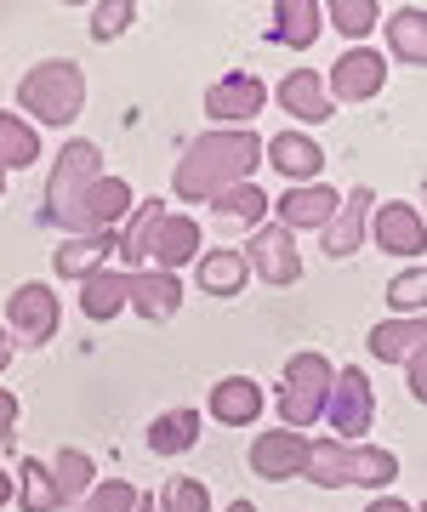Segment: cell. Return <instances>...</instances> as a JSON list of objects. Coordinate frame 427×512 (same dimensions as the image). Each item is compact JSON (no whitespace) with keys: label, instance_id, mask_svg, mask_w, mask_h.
Masks as SVG:
<instances>
[{"label":"cell","instance_id":"1","mask_svg":"<svg viewBox=\"0 0 427 512\" xmlns=\"http://www.w3.org/2000/svg\"><path fill=\"white\" fill-rule=\"evenodd\" d=\"M257 160H262V143L251 131H205V137L188 143L183 165H177V194H183L188 205L217 200L223 188L245 183V177L257 171Z\"/></svg>","mask_w":427,"mask_h":512},{"label":"cell","instance_id":"2","mask_svg":"<svg viewBox=\"0 0 427 512\" xmlns=\"http://www.w3.org/2000/svg\"><path fill=\"white\" fill-rule=\"evenodd\" d=\"M18 103L35 120H46V126H69L80 114V103H86V80H80V69L69 57H52V63H35V69L23 74Z\"/></svg>","mask_w":427,"mask_h":512},{"label":"cell","instance_id":"3","mask_svg":"<svg viewBox=\"0 0 427 512\" xmlns=\"http://www.w3.org/2000/svg\"><path fill=\"white\" fill-rule=\"evenodd\" d=\"M97 160H103V154H97V143H69L63 154H57L52 183H46V222H57V228H75L86 188L103 177V171H97Z\"/></svg>","mask_w":427,"mask_h":512},{"label":"cell","instance_id":"4","mask_svg":"<svg viewBox=\"0 0 427 512\" xmlns=\"http://www.w3.org/2000/svg\"><path fill=\"white\" fill-rule=\"evenodd\" d=\"M331 382L336 370L319 359V353H297L291 365H285V387H279V416L285 427L297 433V427H314L325 416V399H331Z\"/></svg>","mask_w":427,"mask_h":512},{"label":"cell","instance_id":"5","mask_svg":"<svg viewBox=\"0 0 427 512\" xmlns=\"http://www.w3.org/2000/svg\"><path fill=\"white\" fill-rule=\"evenodd\" d=\"M371 416H376V399H371L365 370H336L331 399H325V421L336 427V439L348 444V439H359V433H371Z\"/></svg>","mask_w":427,"mask_h":512},{"label":"cell","instance_id":"6","mask_svg":"<svg viewBox=\"0 0 427 512\" xmlns=\"http://www.w3.org/2000/svg\"><path fill=\"white\" fill-rule=\"evenodd\" d=\"M240 256H245V268H257L268 285H297V274H302L297 239L285 234L279 222H262L257 239H251V251H240Z\"/></svg>","mask_w":427,"mask_h":512},{"label":"cell","instance_id":"7","mask_svg":"<svg viewBox=\"0 0 427 512\" xmlns=\"http://www.w3.org/2000/svg\"><path fill=\"white\" fill-rule=\"evenodd\" d=\"M200 251V222L194 217H160L143 239V262H154V274H177L188 256Z\"/></svg>","mask_w":427,"mask_h":512},{"label":"cell","instance_id":"8","mask_svg":"<svg viewBox=\"0 0 427 512\" xmlns=\"http://www.w3.org/2000/svg\"><path fill=\"white\" fill-rule=\"evenodd\" d=\"M262 103H268V92H262L257 74H228V80H217V86L205 92V114H211L217 126H234V131H245V120L262 114Z\"/></svg>","mask_w":427,"mask_h":512},{"label":"cell","instance_id":"9","mask_svg":"<svg viewBox=\"0 0 427 512\" xmlns=\"http://www.w3.org/2000/svg\"><path fill=\"white\" fill-rule=\"evenodd\" d=\"M382 80H388V63H382L371 46H353V52L336 57V69H331V97H342V103H365V97L382 92Z\"/></svg>","mask_w":427,"mask_h":512},{"label":"cell","instance_id":"10","mask_svg":"<svg viewBox=\"0 0 427 512\" xmlns=\"http://www.w3.org/2000/svg\"><path fill=\"white\" fill-rule=\"evenodd\" d=\"M6 319H12V330H18L23 342H46V336L57 330V296H52V285H18L12 302H6Z\"/></svg>","mask_w":427,"mask_h":512},{"label":"cell","instance_id":"11","mask_svg":"<svg viewBox=\"0 0 427 512\" xmlns=\"http://www.w3.org/2000/svg\"><path fill=\"white\" fill-rule=\"evenodd\" d=\"M251 467H257V478H302V467H308V439L302 433H262L257 444H251Z\"/></svg>","mask_w":427,"mask_h":512},{"label":"cell","instance_id":"12","mask_svg":"<svg viewBox=\"0 0 427 512\" xmlns=\"http://www.w3.org/2000/svg\"><path fill=\"white\" fill-rule=\"evenodd\" d=\"M262 154H268V165H274L279 177H297V183H314L319 171H325V148L314 137H302V131H279Z\"/></svg>","mask_w":427,"mask_h":512},{"label":"cell","instance_id":"13","mask_svg":"<svg viewBox=\"0 0 427 512\" xmlns=\"http://www.w3.org/2000/svg\"><path fill=\"white\" fill-rule=\"evenodd\" d=\"M279 109L308 120V126H325L331 120V97H325V80L314 69H291L279 80Z\"/></svg>","mask_w":427,"mask_h":512},{"label":"cell","instance_id":"14","mask_svg":"<svg viewBox=\"0 0 427 512\" xmlns=\"http://www.w3.org/2000/svg\"><path fill=\"white\" fill-rule=\"evenodd\" d=\"M336 194L325 183H302V188H291L285 200H279V228L291 234V228H325V222L336 217Z\"/></svg>","mask_w":427,"mask_h":512},{"label":"cell","instance_id":"15","mask_svg":"<svg viewBox=\"0 0 427 512\" xmlns=\"http://www.w3.org/2000/svg\"><path fill=\"white\" fill-rule=\"evenodd\" d=\"M371 188H353L348 200L336 205V217L325 222V228H319V234H325V251L331 256H353L359 251V234H365V217H371Z\"/></svg>","mask_w":427,"mask_h":512},{"label":"cell","instance_id":"16","mask_svg":"<svg viewBox=\"0 0 427 512\" xmlns=\"http://www.w3.org/2000/svg\"><path fill=\"white\" fill-rule=\"evenodd\" d=\"M211 416L228 421V427H251L262 416V387L251 376H223L211 387Z\"/></svg>","mask_w":427,"mask_h":512},{"label":"cell","instance_id":"17","mask_svg":"<svg viewBox=\"0 0 427 512\" xmlns=\"http://www.w3.org/2000/svg\"><path fill=\"white\" fill-rule=\"evenodd\" d=\"M126 302L143 319H171V313L183 308V285H177V274H131V291H126Z\"/></svg>","mask_w":427,"mask_h":512},{"label":"cell","instance_id":"18","mask_svg":"<svg viewBox=\"0 0 427 512\" xmlns=\"http://www.w3.org/2000/svg\"><path fill=\"white\" fill-rule=\"evenodd\" d=\"M376 245L393 256H422V211L416 205H382L376 211Z\"/></svg>","mask_w":427,"mask_h":512},{"label":"cell","instance_id":"19","mask_svg":"<svg viewBox=\"0 0 427 512\" xmlns=\"http://www.w3.org/2000/svg\"><path fill=\"white\" fill-rule=\"evenodd\" d=\"M120 245V234H75L63 251H57V274L63 279H92L103 274V256Z\"/></svg>","mask_w":427,"mask_h":512},{"label":"cell","instance_id":"20","mask_svg":"<svg viewBox=\"0 0 427 512\" xmlns=\"http://www.w3.org/2000/svg\"><path fill=\"white\" fill-rule=\"evenodd\" d=\"M194 439H200V410H166V416L149 427V450L154 456H183V450H194Z\"/></svg>","mask_w":427,"mask_h":512},{"label":"cell","instance_id":"21","mask_svg":"<svg viewBox=\"0 0 427 512\" xmlns=\"http://www.w3.org/2000/svg\"><path fill=\"white\" fill-rule=\"evenodd\" d=\"M194 279H200L205 296H240L245 279H251V268H245L240 251H211V256H200V274Z\"/></svg>","mask_w":427,"mask_h":512},{"label":"cell","instance_id":"22","mask_svg":"<svg viewBox=\"0 0 427 512\" xmlns=\"http://www.w3.org/2000/svg\"><path fill=\"white\" fill-rule=\"evenodd\" d=\"M388 40H393V57H399V63L422 69V63H427V12H422V6H405V12H393Z\"/></svg>","mask_w":427,"mask_h":512},{"label":"cell","instance_id":"23","mask_svg":"<svg viewBox=\"0 0 427 512\" xmlns=\"http://www.w3.org/2000/svg\"><path fill=\"white\" fill-rule=\"evenodd\" d=\"M126 291H131V279L103 268V274L80 279V308H86V319H114V313L126 308Z\"/></svg>","mask_w":427,"mask_h":512},{"label":"cell","instance_id":"24","mask_svg":"<svg viewBox=\"0 0 427 512\" xmlns=\"http://www.w3.org/2000/svg\"><path fill=\"white\" fill-rule=\"evenodd\" d=\"M268 35L285 40V46H314L319 6H314V0H279V6H274V29H268Z\"/></svg>","mask_w":427,"mask_h":512},{"label":"cell","instance_id":"25","mask_svg":"<svg viewBox=\"0 0 427 512\" xmlns=\"http://www.w3.org/2000/svg\"><path fill=\"white\" fill-rule=\"evenodd\" d=\"M399 478V461L393 450H353L348 444V461H342V484H365V490H382Z\"/></svg>","mask_w":427,"mask_h":512},{"label":"cell","instance_id":"26","mask_svg":"<svg viewBox=\"0 0 427 512\" xmlns=\"http://www.w3.org/2000/svg\"><path fill=\"white\" fill-rule=\"evenodd\" d=\"M211 211H217V222H223V228H245V222L268 217V200H262V188L234 183V188H223V194L211 200Z\"/></svg>","mask_w":427,"mask_h":512},{"label":"cell","instance_id":"27","mask_svg":"<svg viewBox=\"0 0 427 512\" xmlns=\"http://www.w3.org/2000/svg\"><path fill=\"white\" fill-rule=\"evenodd\" d=\"M427 330L422 319H388V325L371 330V353L376 359H410V353H422Z\"/></svg>","mask_w":427,"mask_h":512},{"label":"cell","instance_id":"28","mask_svg":"<svg viewBox=\"0 0 427 512\" xmlns=\"http://www.w3.org/2000/svg\"><path fill=\"white\" fill-rule=\"evenodd\" d=\"M40 160V137L29 126H23L18 114H0V171L12 165V171H23V165Z\"/></svg>","mask_w":427,"mask_h":512},{"label":"cell","instance_id":"29","mask_svg":"<svg viewBox=\"0 0 427 512\" xmlns=\"http://www.w3.org/2000/svg\"><path fill=\"white\" fill-rule=\"evenodd\" d=\"M46 473L57 478V484H52V490H57V501H75V495H86V490H92L97 467H92V456H80V450H57V461L46 467Z\"/></svg>","mask_w":427,"mask_h":512},{"label":"cell","instance_id":"30","mask_svg":"<svg viewBox=\"0 0 427 512\" xmlns=\"http://www.w3.org/2000/svg\"><path fill=\"white\" fill-rule=\"evenodd\" d=\"M18 501H23V512H52L57 507V490H52L46 461H23L18 467Z\"/></svg>","mask_w":427,"mask_h":512},{"label":"cell","instance_id":"31","mask_svg":"<svg viewBox=\"0 0 427 512\" xmlns=\"http://www.w3.org/2000/svg\"><path fill=\"white\" fill-rule=\"evenodd\" d=\"M319 18H331L342 35H371L376 0H331V6H319Z\"/></svg>","mask_w":427,"mask_h":512},{"label":"cell","instance_id":"32","mask_svg":"<svg viewBox=\"0 0 427 512\" xmlns=\"http://www.w3.org/2000/svg\"><path fill=\"white\" fill-rule=\"evenodd\" d=\"M160 217H166V205H160V200H143V211L131 217V228L120 234V245H114V251L126 256V262H137V268H143V239H149V228H154Z\"/></svg>","mask_w":427,"mask_h":512},{"label":"cell","instance_id":"33","mask_svg":"<svg viewBox=\"0 0 427 512\" xmlns=\"http://www.w3.org/2000/svg\"><path fill=\"white\" fill-rule=\"evenodd\" d=\"M75 512H137V490H131V484H120V478H109V484L86 490V501H80Z\"/></svg>","mask_w":427,"mask_h":512},{"label":"cell","instance_id":"34","mask_svg":"<svg viewBox=\"0 0 427 512\" xmlns=\"http://www.w3.org/2000/svg\"><path fill=\"white\" fill-rule=\"evenodd\" d=\"M422 296H427V274H422V262H416V274H399L388 285V302L399 313H405V319H422Z\"/></svg>","mask_w":427,"mask_h":512},{"label":"cell","instance_id":"35","mask_svg":"<svg viewBox=\"0 0 427 512\" xmlns=\"http://www.w3.org/2000/svg\"><path fill=\"white\" fill-rule=\"evenodd\" d=\"M160 507L166 512H211V495H205L200 478H171L166 495H160Z\"/></svg>","mask_w":427,"mask_h":512},{"label":"cell","instance_id":"36","mask_svg":"<svg viewBox=\"0 0 427 512\" xmlns=\"http://www.w3.org/2000/svg\"><path fill=\"white\" fill-rule=\"evenodd\" d=\"M131 18H137V6H131V0H109V6H97V12H92V40H114Z\"/></svg>","mask_w":427,"mask_h":512},{"label":"cell","instance_id":"37","mask_svg":"<svg viewBox=\"0 0 427 512\" xmlns=\"http://www.w3.org/2000/svg\"><path fill=\"white\" fill-rule=\"evenodd\" d=\"M405 365H410V399L422 404L427 399V353H410Z\"/></svg>","mask_w":427,"mask_h":512},{"label":"cell","instance_id":"38","mask_svg":"<svg viewBox=\"0 0 427 512\" xmlns=\"http://www.w3.org/2000/svg\"><path fill=\"white\" fill-rule=\"evenodd\" d=\"M12 421H18V399L0 387V439H12Z\"/></svg>","mask_w":427,"mask_h":512},{"label":"cell","instance_id":"39","mask_svg":"<svg viewBox=\"0 0 427 512\" xmlns=\"http://www.w3.org/2000/svg\"><path fill=\"white\" fill-rule=\"evenodd\" d=\"M12 495H18V478H6V473H0V507H6Z\"/></svg>","mask_w":427,"mask_h":512},{"label":"cell","instance_id":"40","mask_svg":"<svg viewBox=\"0 0 427 512\" xmlns=\"http://www.w3.org/2000/svg\"><path fill=\"white\" fill-rule=\"evenodd\" d=\"M365 512H410V507H405V501H371Z\"/></svg>","mask_w":427,"mask_h":512},{"label":"cell","instance_id":"41","mask_svg":"<svg viewBox=\"0 0 427 512\" xmlns=\"http://www.w3.org/2000/svg\"><path fill=\"white\" fill-rule=\"evenodd\" d=\"M6 359H12V342H6V330H0V370H6Z\"/></svg>","mask_w":427,"mask_h":512},{"label":"cell","instance_id":"42","mask_svg":"<svg viewBox=\"0 0 427 512\" xmlns=\"http://www.w3.org/2000/svg\"><path fill=\"white\" fill-rule=\"evenodd\" d=\"M137 512H154V495H137Z\"/></svg>","mask_w":427,"mask_h":512},{"label":"cell","instance_id":"43","mask_svg":"<svg viewBox=\"0 0 427 512\" xmlns=\"http://www.w3.org/2000/svg\"><path fill=\"white\" fill-rule=\"evenodd\" d=\"M228 512H257V507H251V501H228Z\"/></svg>","mask_w":427,"mask_h":512},{"label":"cell","instance_id":"44","mask_svg":"<svg viewBox=\"0 0 427 512\" xmlns=\"http://www.w3.org/2000/svg\"><path fill=\"white\" fill-rule=\"evenodd\" d=\"M0 188H6V171H0Z\"/></svg>","mask_w":427,"mask_h":512}]
</instances>
